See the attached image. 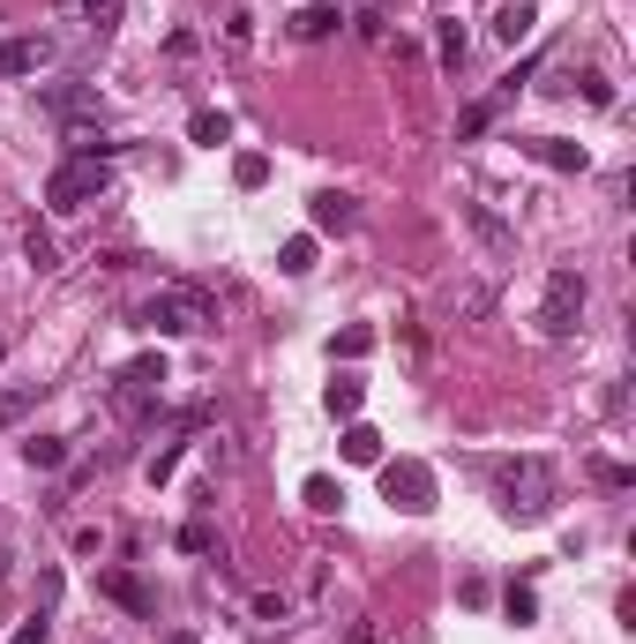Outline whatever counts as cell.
Instances as JSON below:
<instances>
[{
  "label": "cell",
  "instance_id": "3957f363",
  "mask_svg": "<svg viewBox=\"0 0 636 644\" xmlns=\"http://www.w3.org/2000/svg\"><path fill=\"white\" fill-rule=\"evenodd\" d=\"M113 195V158H60L53 180H45V203L53 211H90Z\"/></svg>",
  "mask_w": 636,
  "mask_h": 644
},
{
  "label": "cell",
  "instance_id": "1f68e13d",
  "mask_svg": "<svg viewBox=\"0 0 636 644\" xmlns=\"http://www.w3.org/2000/svg\"><path fill=\"white\" fill-rule=\"evenodd\" d=\"M592 479H599V487H629V465H606V457H599V465H592Z\"/></svg>",
  "mask_w": 636,
  "mask_h": 644
},
{
  "label": "cell",
  "instance_id": "44dd1931",
  "mask_svg": "<svg viewBox=\"0 0 636 644\" xmlns=\"http://www.w3.org/2000/svg\"><path fill=\"white\" fill-rule=\"evenodd\" d=\"M188 135H195L203 150H217V143H232V113H211V105H203V113L188 121Z\"/></svg>",
  "mask_w": 636,
  "mask_h": 644
},
{
  "label": "cell",
  "instance_id": "52a82bcc",
  "mask_svg": "<svg viewBox=\"0 0 636 644\" xmlns=\"http://www.w3.org/2000/svg\"><path fill=\"white\" fill-rule=\"evenodd\" d=\"M45 113L76 135V128H98L105 121V98H98V83H53L45 90Z\"/></svg>",
  "mask_w": 636,
  "mask_h": 644
},
{
  "label": "cell",
  "instance_id": "9a60e30c",
  "mask_svg": "<svg viewBox=\"0 0 636 644\" xmlns=\"http://www.w3.org/2000/svg\"><path fill=\"white\" fill-rule=\"evenodd\" d=\"M344 465H382V434L367 420H344Z\"/></svg>",
  "mask_w": 636,
  "mask_h": 644
},
{
  "label": "cell",
  "instance_id": "e0dca14e",
  "mask_svg": "<svg viewBox=\"0 0 636 644\" xmlns=\"http://www.w3.org/2000/svg\"><path fill=\"white\" fill-rule=\"evenodd\" d=\"M23 465H31V473H60V465H68V442H60V434H31V442H23Z\"/></svg>",
  "mask_w": 636,
  "mask_h": 644
},
{
  "label": "cell",
  "instance_id": "f1b7e54d",
  "mask_svg": "<svg viewBox=\"0 0 636 644\" xmlns=\"http://www.w3.org/2000/svg\"><path fill=\"white\" fill-rule=\"evenodd\" d=\"M509 622H516V630H524V622H540V600H532V585H509Z\"/></svg>",
  "mask_w": 636,
  "mask_h": 644
},
{
  "label": "cell",
  "instance_id": "8992f818",
  "mask_svg": "<svg viewBox=\"0 0 636 644\" xmlns=\"http://www.w3.org/2000/svg\"><path fill=\"white\" fill-rule=\"evenodd\" d=\"M375 473H382V502H389V510H405V517L434 510V473H427L420 457H389Z\"/></svg>",
  "mask_w": 636,
  "mask_h": 644
},
{
  "label": "cell",
  "instance_id": "ac0fdd59",
  "mask_svg": "<svg viewBox=\"0 0 636 644\" xmlns=\"http://www.w3.org/2000/svg\"><path fill=\"white\" fill-rule=\"evenodd\" d=\"M532 23H540V8H532V0H502V8H495V38H524V31H532Z\"/></svg>",
  "mask_w": 636,
  "mask_h": 644
},
{
  "label": "cell",
  "instance_id": "ffe728a7",
  "mask_svg": "<svg viewBox=\"0 0 636 644\" xmlns=\"http://www.w3.org/2000/svg\"><path fill=\"white\" fill-rule=\"evenodd\" d=\"M299 502H307V510H322V517H330V510H338V502H344V487H338V479H330V473H307V479H299Z\"/></svg>",
  "mask_w": 636,
  "mask_h": 644
},
{
  "label": "cell",
  "instance_id": "8fae6325",
  "mask_svg": "<svg viewBox=\"0 0 636 644\" xmlns=\"http://www.w3.org/2000/svg\"><path fill=\"white\" fill-rule=\"evenodd\" d=\"M98 592H105V600H121L127 614H158V592H150L135 569H98Z\"/></svg>",
  "mask_w": 636,
  "mask_h": 644
},
{
  "label": "cell",
  "instance_id": "4316f807",
  "mask_svg": "<svg viewBox=\"0 0 636 644\" xmlns=\"http://www.w3.org/2000/svg\"><path fill=\"white\" fill-rule=\"evenodd\" d=\"M23 256H31V270H60V248H53V233H45V225L23 233Z\"/></svg>",
  "mask_w": 636,
  "mask_h": 644
},
{
  "label": "cell",
  "instance_id": "d4e9b609",
  "mask_svg": "<svg viewBox=\"0 0 636 644\" xmlns=\"http://www.w3.org/2000/svg\"><path fill=\"white\" fill-rule=\"evenodd\" d=\"M434 60H442V76H457V68H465V31H457V23H442V31H434Z\"/></svg>",
  "mask_w": 636,
  "mask_h": 644
},
{
  "label": "cell",
  "instance_id": "484cf974",
  "mask_svg": "<svg viewBox=\"0 0 636 644\" xmlns=\"http://www.w3.org/2000/svg\"><path fill=\"white\" fill-rule=\"evenodd\" d=\"M31 405H38V383H15V389H0V434L15 428V420H23Z\"/></svg>",
  "mask_w": 636,
  "mask_h": 644
},
{
  "label": "cell",
  "instance_id": "5b68a950",
  "mask_svg": "<svg viewBox=\"0 0 636 644\" xmlns=\"http://www.w3.org/2000/svg\"><path fill=\"white\" fill-rule=\"evenodd\" d=\"M166 397V352H135L121 375H113V413L121 420H150Z\"/></svg>",
  "mask_w": 636,
  "mask_h": 644
},
{
  "label": "cell",
  "instance_id": "7402d4cb",
  "mask_svg": "<svg viewBox=\"0 0 636 644\" xmlns=\"http://www.w3.org/2000/svg\"><path fill=\"white\" fill-rule=\"evenodd\" d=\"M83 15H90V38L105 45L113 31H121V15H127V0H83Z\"/></svg>",
  "mask_w": 636,
  "mask_h": 644
},
{
  "label": "cell",
  "instance_id": "30bf717a",
  "mask_svg": "<svg viewBox=\"0 0 636 644\" xmlns=\"http://www.w3.org/2000/svg\"><path fill=\"white\" fill-rule=\"evenodd\" d=\"M457 211H465V225L479 233V248H487L495 262H509V256H516V225H502V217L487 211V203H457Z\"/></svg>",
  "mask_w": 636,
  "mask_h": 644
},
{
  "label": "cell",
  "instance_id": "6da1fadb",
  "mask_svg": "<svg viewBox=\"0 0 636 644\" xmlns=\"http://www.w3.org/2000/svg\"><path fill=\"white\" fill-rule=\"evenodd\" d=\"M495 502L516 524H540L561 502V473H554L547 457H509V465H495Z\"/></svg>",
  "mask_w": 636,
  "mask_h": 644
},
{
  "label": "cell",
  "instance_id": "d6986e66",
  "mask_svg": "<svg viewBox=\"0 0 636 644\" xmlns=\"http://www.w3.org/2000/svg\"><path fill=\"white\" fill-rule=\"evenodd\" d=\"M180 547H188V555H217V562H225V540H217L211 517H188V524H180Z\"/></svg>",
  "mask_w": 636,
  "mask_h": 644
},
{
  "label": "cell",
  "instance_id": "4dcf8cb0",
  "mask_svg": "<svg viewBox=\"0 0 636 644\" xmlns=\"http://www.w3.org/2000/svg\"><path fill=\"white\" fill-rule=\"evenodd\" d=\"M45 637H53V614H31V622L15 630V644H45Z\"/></svg>",
  "mask_w": 636,
  "mask_h": 644
},
{
  "label": "cell",
  "instance_id": "ba28073f",
  "mask_svg": "<svg viewBox=\"0 0 636 644\" xmlns=\"http://www.w3.org/2000/svg\"><path fill=\"white\" fill-rule=\"evenodd\" d=\"M524 83H532V60H524V68H509V76H502L495 90H487V98H472V105H465V121H457V135H465V143H472V135H487L495 121H502V105H509V98H516Z\"/></svg>",
  "mask_w": 636,
  "mask_h": 644
},
{
  "label": "cell",
  "instance_id": "7a4b0ae2",
  "mask_svg": "<svg viewBox=\"0 0 636 644\" xmlns=\"http://www.w3.org/2000/svg\"><path fill=\"white\" fill-rule=\"evenodd\" d=\"M143 323H150L158 338H195V330H211L217 323V301L203 293V285H166V293H150Z\"/></svg>",
  "mask_w": 636,
  "mask_h": 644
},
{
  "label": "cell",
  "instance_id": "cb8c5ba5",
  "mask_svg": "<svg viewBox=\"0 0 636 644\" xmlns=\"http://www.w3.org/2000/svg\"><path fill=\"white\" fill-rule=\"evenodd\" d=\"M277 270H285V278H307V270H315V240H307V233H293V240L277 248Z\"/></svg>",
  "mask_w": 636,
  "mask_h": 644
},
{
  "label": "cell",
  "instance_id": "83f0119b",
  "mask_svg": "<svg viewBox=\"0 0 636 644\" xmlns=\"http://www.w3.org/2000/svg\"><path fill=\"white\" fill-rule=\"evenodd\" d=\"M232 180H240V188H262V180H270V158H262V150H240V158H232Z\"/></svg>",
  "mask_w": 636,
  "mask_h": 644
},
{
  "label": "cell",
  "instance_id": "2e32d148",
  "mask_svg": "<svg viewBox=\"0 0 636 644\" xmlns=\"http://www.w3.org/2000/svg\"><path fill=\"white\" fill-rule=\"evenodd\" d=\"M322 405H330V420H360V405H367V383H360V375H338Z\"/></svg>",
  "mask_w": 636,
  "mask_h": 644
},
{
  "label": "cell",
  "instance_id": "277c9868",
  "mask_svg": "<svg viewBox=\"0 0 636 644\" xmlns=\"http://www.w3.org/2000/svg\"><path fill=\"white\" fill-rule=\"evenodd\" d=\"M584 301H592L584 270H577V262H554V270H547V293H540V338H577Z\"/></svg>",
  "mask_w": 636,
  "mask_h": 644
},
{
  "label": "cell",
  "instance_id": "5bb4252c",
  "mask_svg": "<svg viewBox=\"0 0 636 644\" xmlns=\"http://www.w3.org/2000/svg\"><path fill=\"white\" fill-rule=\"evenodd\" d=\"M338 23H344V8H338V0H315V8H299V15H293V38H307V45H315V38H330Z\"/></svg>",
  "mask_w": 636,
  "mask_h": 644
},
{
  "label": "cell",
  "instance_id": "7c38bea8",
  "mask_svg": "<svg viewBox=\"0 0 636 644\" xmlns=\"http://www.w3.org/2000/svg\"><path fill=\"white\" fill-rule=\"evenodd\" d=\"M45 60H53V38H0V76H38Z\"/></svg>",
  "mask_w": 636,
  "mask_h": 644
},
{
  "label": "cell",
  "instance_id": "836d02e7",
  "mask_svg": "<svg viewBox=\"0 0 636 644\" xmlns=\"http://www.w3.org/2000/svg\"><path fill=\"white\" fill-rule=\"evenodd\" d=\"M8 569H15V555H8V547H0V585H8Z\"/></svg>",
  "mask_w": 636,
  "mask_h": 644
},
{
  "label": "cell",
  "instance_id": "603a6c76",
  "mask_svg": "<svg viewBox=\"0 0 636 644\" xmlns=\"http://www.w3.org/2000/svg\"><path fill=\"white\" fill-rule=\"evenodd\" d=\"M367 352H375V330H367V323H352V330L330 338V360H367Z\"/></svg>",
  "mask_w": 636,
  "mask_h": 644
},
{
  "label": "cell",
  "instance_id": "d6a6232c",
  "mask_svg": "<svg viewBox=\"0 0 636 644\" xmlns=\"http://www.w3.org/2000/svg\"><path fill=\"white\" fill-rule=\"evenodd\" d=\"M166 644H203V637H195V630H172V637Z\"/></svg>",
  "mask_w": 636,
  "mask_h": 644
},
{
  "label": "cell",
  "instance_id": "4fadbf2b",
  "mask_svg": "<svg viewBox=\"0 0 636 644\" xmlns=\"http://www.w3.org/2000/svg\"><path fill=\"white\" fill-rule=\"evenodd\" d=\"M307 217H315V233H352V225H360V203H352L344 188H322V195L307 203Z\"/></svg>",
  "mask_w": 636,
  "mask_h": 644
},
{
  "label": "cell",
  "instance_id": "9c48e42d",
  "mask_svg": "<svg viewBox=\"0 0 636 644\" xmlns=\"http://www.w3.org/2000/svg\"><path fill=\"white\" fill-rule=\"evenodd\" d=\"M516 150H524V158H540L547 172H584V166H592V150H584V143H569V135H516Z\"/></svg>",
  "mask_w": 636,
  "mask_h": 644
},
{
  "label": "cell",
  "instance_id": "f546056e",
  "mask_svg": "<svg viewBox=\"0 0 636 644\" xmlns=\"http://www.w3.org/2000/svg\"><path fill=\"white\" fill-rule=\"evenodd\" d=\"M53 607H60V569H45L38 577V614H53Z\"/></svg>",
  "mask_w": 636,
  "mask_h": 644
}]
</instances>
